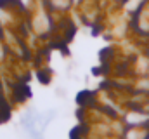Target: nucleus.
<instances>
[{
	"mask_svg": "<svg viewBox=\"0 0 149 139\" xmlns=\"http://www.w3.org/2000/svg\"><path fill=\"white\" fill-rule=\"evenodd\" d=\"M30 19V28L31 32L37 35L38 38H45V37H50L54 28H56V21H54V12L43 4V0H38L37 7L28 14Z\"/></svg>",
	"mask_w": 149,
	"mask_h": 139,
	"instance_id": "obj_1",
	"label": "nucleus"
},
{
	"mask_svg": "<svg viewBox=\"0 0 149 139\" xmlns=\"http://www.w3.org/2000/svg\"><path fill=\"white\" fill-rule=\"evenodd\" d=\"M127 127H149V113L141 110H132L125 115Z\"/></svg>",
	"mask_w": 149,
	"mask_h": 139,
	"instance_id": "obj_2",
	"label": "nucleus"
},
{
	"mask_svg": "<svg viewBox=\"0 0 149 139\" xmlns=\"http://www.w3.org/2000/svg\"><path fill=\"white\" fill-rule=\"evenodd\" d=\"M43 4L54 12V16H57V14H66V12H70V9L73 7L71 0H43Z\"/></svg>",
	"mask_w": 149,
	"mask_h": 139,
	"instance_id": "obj_3",
	"label": "nucleus"
},
{
	"mask_svg": "<svg viewBox=\"0 0 149 139\" xmlns=\"http://www.w3.org/2000/svg\"><path fill=\"white\" fill-rule=\"evenodd\" d=\"M125 139H149V129L148 127H127Z\"/></svg>",
	"mask_w": 149,
	"mask_h": 139,
	"instance_id": "obj_4",
	"label": "nucleus"
},
{
	"mask_svg": "<svg viewBox=\"0 0 149 139\" xmlns=\"http://www.w3.org/2000/svg\"><path fill=\"white\" fill-rule=\"evenodd\" d=\"M146 2H148V0H123V2H121V7H123L125 12L130 14V18H132V16H135V14L142 9V5H144Z\"/></svg>",
	"mask_w": 149,
	"mask_h": 139,
	"instance_id": "obj_5",
	"label": "nucleus"
},
{
	"mask_svg": "<svg viewBox=\"0 0 149 139\" xmlns=\"http://www.w3.org/2000/svg\"><path fill=\"white\" fill-rule=\"evenodd\" d=\"M14 4H16V7L21 11V12H26V14H30L35 7H37L38 0H14Z\"/></svg>",
	"mask_w": 149,
	"mask_h": 139,
	"instance_id": "obj_6",
	"label": "nucleus"
},
{
	"mask_svg": "<svg viewBox=\"0 0 149 139\" xmlns=\"http://www.w3.org/2000/svg\"><path fill=\"white\" fill-rule=\"evenodd\" d=\"M83 0H71V4H73V7H76V5H80Z\"/></svg>",
	"mask_w": 149,
	"mask_h": 139,
	"instance_id": "obj_7",
	"label": "nucleus"
},
{
	"mask_svg": "<svg viewBox=\"0 0 149 139\" xmlns=\"http://www.w3.org/2000/svg\"><path fill=\"white\" fill-rule=\"evenodd\" d=\"M3 33H5V28L0 25V38H3Z\"/></svg>",
	"mask_w": 149,
	"mask_h": 139,
	"instance_id": "obj_8",
	"label": "nucleus"
},
{
	"mask_svg": "<svg viewBox=\"0 0 149 139\" xmlns=\"http://www.w3.org/2000/svg\"><path fill=\"white\" fill-rule=\"evenodd\" d=\"M114 2H118V4H120V5H121V2H123V0H114Z\"/></svg>",
	"mask_w": 149,
	"mask_h": 139,
	"instance_id": "obj_9",
	"label": "nucleus"
}]
</instances>
